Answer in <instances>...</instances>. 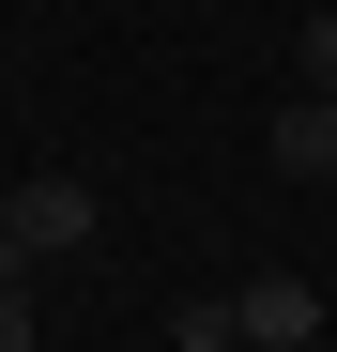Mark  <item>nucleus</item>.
Here are the masks:
<instances>
[{
	"instance_id": "1",
	"label": "nucleus",
	"mask_w": 337,
	"mask_h": 352,
	"mask_svg": "<svg viewBox=\"0 0 337 352\" xmlns=\"http://www.w3.org/2000/svg\"><path fill=\"white\" fill-rule=\"evenodd\" d=\"M92 214H107V199H92V168H16V214H0V230H16L31 261H77V245H92Z\"/></svg>"
},
{
	"instance_id": "2",
	"label": "nucleus",
	"mask_w": 337,
	"mask_h": 352,
	"mask_svg": "<svg viewBox=\"0 0 337 352\" xmlns=\"http://www.w3.org/2000/svg\"><path fill=\"white\" fill-rule=\"evenodd\" d=\"M230 322H246V352H307L322 337V276H246Z\"/></svg>"
},
{
	"instance_id": "3",
	"label": "nucleus",
	"mask_w": 337,
	"mask_h": 352,
	"mask_svg": "<svg viewBox=\"0 0 337 352\" xmlns=\"http://www.w3.org/2000/svg\"><path fill=\"white\" fill-rule=\"evenodd\" d=\"M261 153H276V184H337V92H292Z\"/></svg>"
},
{
	"instance_id": "4",
	"label": "nucleus",
	"mask_w": 337,
	"mask_h": 352,
	"mask_svg": "<svg viewBox=\"0 0 337 352\" xmlns=\"http://www.w3.org/2000/svg\"><path fill=\"white\" fill-rule=\"evenodd\" d=\"M168 337H184V352H246V322H230V291H184V307H168Z\"/></svg>"
},
{
	"instance_id": "5",
	"label": "nucleus",
	"mask_w": 337,
	"mask_h": 352,
	"mask_svg": "<svg viewBox=\"0 0 337 352\" xmlns=\"http://www.w3.org/2000/svg\"><path fill=\"white\" fill-rule=\"evenodd\" d=\"M292 92H337V16H307V31H292Z\"/></svg>"
},
{
	"instance_id": "6",
	"label": "nucleus",
	"mask_w": 337,
	"mask_h": 352,
	"mask_svg": "<svg viewBox=\"0 0 337 352\" xmlns=\"http://www.w3.org/2000/svg\"><path fill=\"white\" fill-rule=\"evenodd\" d=\"M0 352H46V322H31V291H0Z\"/></svg>"
},
{
	"instance_id": "7",
	"label": "nucleus",
	"mask_w": 337,
	"mask_h": 352,
	"mask_svg": "<svg viewBox=\"0 0 337 352\" xmlns=\"http://www.w3.org/2000/svg\"><path fill=\"white\" fill-rule=\"evenodd\" d=\"M0 214H16V168H0Z\"/></svg>"
}]
</instances>
